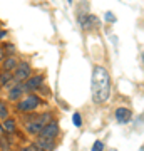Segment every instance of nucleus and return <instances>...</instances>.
Returning <instances> with one entry per match:
<instances>
[{"mask_svg":"<svg viewBox=\"0 0 144 151\" xmlns=\"http://www.w3.org/2000/svg\"><path fill=\"white\" fill-rule=\"evenodd\" d=\"M91 92H92V101L96 104H102L109 99V96H111V76H109L106 67L96 65L92 69Z\"/></svg>","mask_w":144,"mask_h":151,"instance_id":"1","label":"nucleus"},{"mask_svg":"<svg viewBox=\"0 0 144 151\" xmlns=\"http://www.w3.org/2000/svg\"><path fill=\"white\" fill-rule=\"evenodd\" d=\"M52 121V114L44 113V114H30V123H25V133L30 136H37L44 126Z\"/></svg>","mask_w":144,"mask_h":151,"instance_id":"2","label":"nucleus"},{"mask_svg":"<svg viewBox=\"0 0 144 151\" xmlns=\"http://www.w3.org/2000/svg\"><path fill=\"white\" fill-rule=\"evenodd\" d=\"M40 104H42V97L37 96V94H34V92H30L24 99L17 101V111H20V113H34Z\"/></svg>","mask_w":144,"mask_h":151,"instance_id":"3","label":"nucleus"},{"mask_svg":"<svg viewBox=\"0 0 144 151\" xmlns=\"http://www.w3.org/2000/svg\"><path fill=\"white\" fill-rule=\"evenodd\" d=\"M32 76V65L27 60H20L17 67L12 70V77H14V84H22L24 81H27Z\"/></svg>","mask_w":144,"mask_h":151,"instance_id":"4","label":"nucleus"},{"mask_svg":"<svg viewBox=\"0 0 144 151\" xmlns=\"http://www.w3.org/2000/svg\"><path fill=\"white\" fill-rule=\"evenodd\" d=\"M42 84H44V74H35V76H30L27 81L22 82V89L24 92H35L39 89H42Z\"/></svg>","mask_w":144,"mask_h":151,"instance_id":"5","label":"nucleus"},{"mask_svg":"<svg viewBox=\"0 0 144 151\" xmlns=\"http://www.w3.org/2000/svg\"><path fill=\"white\" fill-rule=\"evenodd\" d=\"M57 134H59V123L57 121H49L37 136L39 138H52V139H55Z\"/></svg>","mask_w":144,"mask_h":151,"instance_id":"6","label":"nucleus"},{"mask_svg":"<svg viewBox=\"0 0 144 151\" xmlns=\"http://www.w3.org/2000/svg\"><path fill=\"white\" fill-rule=\"evenodd\" d=\"M34 145L37 146L40 151H54L55 146H57V143H55V139H52V138H39Z\"/></svg>","mask_w":144,"mask_h":151,"instance_id":"7","label":"nucleus"},{"mask_svg":"<svg viewBox=\"0 0 144 151\" xmlns=\"http://www.w3.org/2000/svg\"><path fill=\"white\" fill-rule=\"evenodd\" d=\"M114 116H116V121L121 123V124H126L133 119V113H131V109H128V108H117L116 113H114Z\"/></svg>","mask_w":144,"mask_h":151,"instance_id":"8","label":"nucleus"},{"mask_svg":"<svg viewBox=\"0 0 144 151\" xmlns=\"http://www.w3.org/2000/svg\"><path fill=\"white\" fill-rule=\"evenodd\" d=\"M79 22H80V27L85 29V30H89V29H94L99 25V20H97L96 15H91V14H87L84 17H79Z\"/></svg>","mask_w":144,"mask_h":151,"instance_id":"9","label":"nucleus"},{"mask_svg":"<svg viewBox=\"0 0 144 151\" xmlns=\"http://www.w3.org/2000/svg\"><path fill=\"white\" fill-rule=\"evenodd\" d=\"M22 96H24V89H22V84H12L9 87V99L17 103V101H20Z\"/></svg>","mask_w":144,"mask_h":151,"instance_id":"10","label":"nucleus"},{"mask_svg":"<svg viewBox=\"0 0 144 151\" xmlns=\"http://www.w3.org/2000/svg\"><path fill=\"white\" fill-rule=\"evenodd\" d=\"M0 64H2V70H5V72H12V70L17 67L19 60H17L15 55H5L4 60H2Z\"/></svg>","mask_w":144,"mask_h":151,"instance_id":"11","label":"nucleus"},{"mask_svg":"<svg viewBox=\"0 0 144 151\" xmlns=\"http://www.w3.org/2000/svg\"><path fill=\"white\" fill-rule=\"evenodd\" d=\"M2 129H4V134H14V133L17 131L15 119L5 118V119H4V124H2Z\"/></svg>","mask_w":144,"mask_h":151,"instance_id":"12","label":"nucleus"},{"mask_svg":"<svg viewBox=\"0 0 144 151\" xmlns=\"http://www.w3.org/2000/svg\"><path fill=\"white\" fill-rule=\"evenodd\" d=\"M12 84H14L12 72H5V70H2V72H0V86H2V87H10Z\"/></svg>","mask_w":144,"mask_h":151,"instance_id":"13","label":"nucleus"},{"mask_svg":"<svg viewBox=\"0 0 144 151\" xmlns=\"http://www.w3.org/2000/svg\"><path fill=\"white\" fill-rule=\"evenodd\" d=\"M0 151H10V141L5 134L0 136Z\"/></svg>","mask_w":144,"mask_h":151,"instance_id":"14","label":"nucleus"},{"mask_svg":"<svg viewBox=\"0 0 144 151\" xmlns=\"http://www.w3.org/2000/svg\"><path fill=\"white\" fill-rule=\"evenodd\" d=\"M0 118L2 119L9 118V108H7V104L4 101H0Z\"/></svg>","mask_w":144,"mask_h":151,"instance_id":"15","label":"nucleus"},{"mask_svg":"<svg viewBox=\"0 0 144 151\" xmlns=\"http://www.w3.org/2000/svg\"><path fill=\"white\" fill-rule=\"evenodd\" d=\"M4 49H5V55H14V52H15L14 44H4Z\"/></svg>","mask_w":144,"mask_h":151,"instance_id":"16","label":"nucleus"},{"mask_svg":"<svg viewBox=\"0 0 144 151\" xmlns=\"http://www.w3.org/2000/svg\"><path fill=\"white\" fill-rule=\"evenodd\" d=\"M72 123H74V126H82V118H80L79 113H74V116H72Z\"/></svg>","mask_w":144,"mask_h":151,"instance_id":"17","label":"nucleus"},{"mask_svg":"<svg viewBox=\"0 0 144 151\" xmlns=\"http://www.w3.org/2000/svg\"><path fill=\"white\" fill-rule=\"evenodd\" d=\"M91 151H104V143H102V141H96V143L92 145Z\"/></svg>","mask_w":144,"mask_h":151,"instance_id":"18","label":"nucleus"},{"mask_svg":"<svg viewBox=\"0 0 144 151\" xmlns=\"http://www.w3.org/2000/svg\"><path fill=\"white\" fill-rule=\"evenodd\" d=\"M106 20H107V22H111V24H112V22H116V17H114V14L107 12V14H106Z\"/></svg>","mask_w":144,"mask_h":151,"instance_id":"19","label":"nucleus"},{"mask_svg":"<svg viewBox=\"0 0 144 151\" xmlns=\"http://www.w3.org/2000/svg\"><path fill=\"white\" fill-rule=\"evenodd\" d=\"M22 151H40V150H39L35 145H30V146H25V148H24Z\"/></svg>","mask_w":144,"mask_h":151,"instance_id":"20","label":"nucleus"},{"mask_svg":"<svg viewBox=\"0 0 144 151\" xmlns=\"http://www.w3.org/2000/svg\"><path fill=\"white\" fill-rule=\"evenodd\" d=\"M4 57H5V49H4V45H0V62L4 60Z\"/></svg>","mask_w":144,"mask_h":151,"instance_id":"21","label":"nucleus"},{"mask_svg":"<svg viewBox=\"0 0 144 151\" xmlns=\"http://www.w3.org/2000/svg\"><path fill=\"white\" fill-rule=\"evenodd\" d=\"M7 37V30L5 29H0V40H4Z\"/></svg>","mask_w":144,"mask_h":151,"instance_id":"22","label":"nucleus"},{"mask_svg":"<svg viewBox=\"0 0 144 151\" xmlns=\"http://www.w3.org/2000/svg\"><path fill=\"white\" fill-rule=\"evenodd\" d=\"M4 134V129H2V123H0V136Z\"/></svg>","mask_w":144,"mask_h":151,"instance_id":"23","label":"nucleus"},{"mask_svg":"<svg viewBox=\"0 0 144 151\" xmlns=\"http://www.w3.org/2000/svg\"><path fill=\"white\" fill-rule=\"evenodd\" d=\"M67 2H69V4H72V0H67Z\"/></svg>","mask_w":144,"mask_h":151,"instance_id":"24","label":"nucleus"},{"mask_svg":"<svg viewBox=\"0 0 144 151\" xmlns=\"http://www.w3.org/2000/svg\"><path fill=\"white\" fill-rule=\"evenodd\" d=\"M0 29H2V24H0Z\"/></svg>","mask_w":144,"mask_h":151,"instance_id":"25","label":"nucleus"}]
</instances>
